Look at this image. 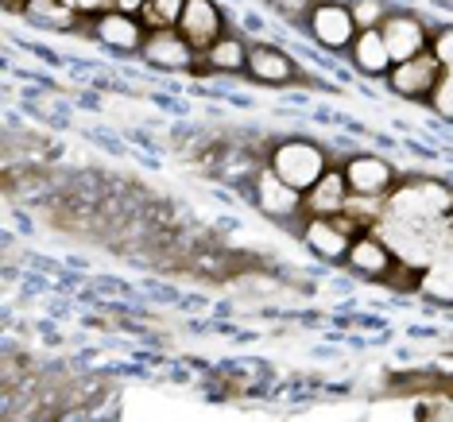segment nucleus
<instances>
[{
	"instance_id": "nucleus-16",
	"label": "nucleus",
	"mask_w": 453,
	"mask_h": 422,
	"mask_svg": "<svg viewBox=\"0 0 453 422\" xmlns=\"http://www.w3.org/2000/svg\"><path fill=\"white\" fill-rule=\"evenodd\" d=\"M249 43H244L241 35H221L218 43L205 50V66L218 70V74H244L249 70Z\"/></svg>"
},
{
	"instance_id": "nucleus-10",
	"label": "nucleus",
	"mask_w": 453,
	"mask_h": 422,
	"mask_svg": "<svg viewBox=\"0 0 453 422\" xmlns=\"http://www.w3.org/2000/svg\"><path fill=\"white\" fill-rule=\"evenodd\" d=\"M345 179H349V190L353 194H376V198H388L395 190V167L380 156H353L345 159Z\"/></svg>"
},
{
	"instance_id": "nucleus-13",
	"label": "nucleus",
	"mask_w": 453,
	"mask_h": 422,
	"mask_svg": "<svg viewBox=\"0 0 453 422\" xmlns=\"http://www.w3.org/2000/svg\"><path fill=\"white\" fill-rule=\"evenodd\" d=\"M349 58H353V66L360 70V74H368V78H388L391 66H395L380 27H365V32H357L353 47H349Z\"/></svg>"
},
{
	"instance_id": "nucleus-8",
	"label": "nucleus",
	"mask_w": 453,
	"mask_h": 422,
	"mask_svg": "<svg viewBox=\"0 0 453 422\" xmlns=\"http://www.w3.org/2000/svg\"><path fill=\"white\" fill-rule=\"evenodd\" d=\"M89 27H94V35L101 39V43L112 47V50H120V55H140L143 39H148L143 19L120 12V8H109V12L94 16V19H89Z\"/></svg>"
},
{
	"instance_id": "nucleus-1",
	"label": "nucleus",
	"mask_w": 453,
	"mask_h": 422,
	"mask_svg": "<svg viewBox=\"0 0 453 422\" xmlns=\"http://www.w3.org/2000/svg\"><path fill=\"white\" fill-rule=\"evenodd\" d=\"M264 163L280 174L283 182H291V187L303 190V194L329 171L326 151L318 148V143H311V140H280L272 151H267Z\"/></svg>"
},
{
	"instance_id": "nucleus-9",
	"label": "nucleus",
	"mask_w": 453,
	"mask_h": 422,
	"mask_svg": "<svg viewBox=\"0 0 453 422\" xmlns=\"http://www.w3.org/2000/svg\"><path fill=\"white\" fill-rule=\"evenodd\" d=\"M179 32L187 35V43L205 55L218 39L225 35V16L221 8L213 4V0H187V8H182V19H179Z\"/></svg>"
},
{
	"instance_id": "nucleus-3",
	"label": "nucleus",
	"mask_w": 453,
	"mask_h": 422,
	"mask_svg": "<svg viewBox=\"0 0 453 422\" xmlns=\"http://www.w3.org/2000/svg\"><path fill=\"white\" fill-rule=\"evenodd\" d=\"M252 198H256V205H260V213H267V218H275V221L306 218V194L295 190L291 182H283L267 163L256 171V179H252Z\"/></svg>"
},
{
	"instance_id": "nucleus-21",
	"label": "nucleus",
	"mask_w": 453,
	"mask_h": 422,
	"mask_svg": "<svg viewBox=\"0 0 453 422\" xmlns=\"http://www.w3.org/2000/svg\"><path fill=\"white\" fill-rule=\"evenodd\" d=\"M430 50L438 55V63L453 70V27H441V32H430Z\"/></svg>"
},
{
	"instance_id": "nucleus-17",
	"label": "nucleus",
	"mask_w": 453,
	"mask_h": 422,
	"mask_svg": "<svg viewBox=\"0 0 453 422\" xmlns=\"http://www.w3.org/2000/svg\"><path fill=\"white\" fill-rule=\"evenodd\" d=\"M182 8H187V0H148L140 8V19L148 32H156V27H179Z\"/></svg>"
},
{
	"instance_id": "nucleus-11",
	"label": "nucleus",
	"mask_w": 453,
	"mask_h": 422,
	"mask_svg": "<svg viewBox=\"0 0 453 422\" xmlns=\"http://www.w3.org/2000/svg\"><path fill=\"white\" fill-rule=\"evenodd\" d=\"M252 81L260 86H291L298 81V66L291 55H283L280 47H267V43H256L249 50V70H244Z\"/></svg>"
},
{
	"instance_id": "nucleus-4",
	"label": "nucleus",
	"mask_w": 453,
	"mask_h": 422,
	"mask_svg": "<svg viewBox=\"0 0 453 422\" xmlns=\"http://www.w3.org/2000/svg\"><path fill=\"white\" fill-rule=\"evenodd\" d=\"M441 74H446V66L438 63L434 50H422V55L407 58V63H395V66H391V74H388L384 81L391 86V94H399V97L430 101V94L438 89Z\"/></svg>"
},
{
	"instance_id": "nucleus-22",
	"label": "nucleus",
	"mask_w": 453,
	"mask_h": 422,
	"mask_svg": "<svg viewBox=\"0 0 453 422\" xmlns=\"http://www.w3.org/2000/svg\"><path fill=\"white\" fill-rule=\"evenodd\" d=\"M70 4H74L86 19H94V16H101V12H109V8L117 4V0H70Z\"/></svg>"
},
{
	"instance_id": "nucleus-12",
	"label": "nucleus",
	"mask_w": 453,
	"mask_h": 422,
	"mask_svg": "<svg viewBox=\"0 0 453 422\" xmlns=\"http://www.w3.org/2000/svg\"><path fill=\"white\" fill-rule=\"evenodd\" d=\"M349 179L342 167H329L322 179L314 182L311 190H306V218H334V213L345 210L349 202Z\"/></svg>"
},
{
	"instance_id": "nucleus-15",
	"label": "nucleus",
	"mask_w": 453,
	"mask_h": 422,
	"mask_svg": "<svg viewBox=\"0 0 453 422\" xmlns=\"http://www.w3.org/2000/svg\"><path fill=\"white\" fill-rule=\"evenodd\" d=\"M24 16L39 27H50V32H78L81 24H89L70 0H27Z\"/></svg>"
},
{
	"instance_id": "nucleus-19",
	"label": "nucleus",
	"mask_w": 453,
	"mask_h": 422,
	"mask_svg": "<svg viewBox=\"0 0 453 422\" xmlns=\"http://www.w3.org/2000/svg\"><path fill=\"white\" fill-rule=\"evenodd\" d=\"M267 4H272L280 16L291 19V24H306V16L314 12L318 0H267Z\"/></svg>"
},
{
	"instance_id": "nucleus-7",
	"label": "nucleus",
	"mask_w": 453,
	"mask_h": 422,
	"mask_svg": "<svg viewBox=\"0 0 453 422\" xmlns=\"http://www.w3.org/2000/svg\"><path fill=\"white\" fill-rule=\"evenodd\" d=\"M143 63L156 70H194L198 66V50L187 43V35L179 27H156L143 39Z\"/></svg>"
},
{
	"instance_id": "nucleus-5",
	"label": "nucleus",
	"mask_w": 453,
	"mask_h": 422,
	"mask_svg": "<svg viewBox=\"0 0 453 422\" xmlns=\"http://www.w3.org/2000/svg\"><path fill=\"white\" fill-rule=\"evenodd\" d=\"M380 32H384V43L391 50V63H407V58L430 50L426 19H418L415 12H407V8H391V16L380 24Z\"/></svg>"
},
{
	"instance_id": "nucleus-14",
	"label": "nucleus",
	"mask_w": 453,
	"mask_h": 422,
	"mask_svg": "<svg viewBox=\"0 0 453 422\" xmlns=\"http://www.w3.org/2000/svg\"><path fill=\"white\" fill-rule=\"evenodd\" d=\"M303 241H306V249H311L314 256H322V260H345L353 236H349L334 218H306Z\"/></svg>"
},
{
	"instance_id": "nucleus-23",
	"label": "nucleus",
	"mask_w": 453,
	"mask_h": 422,
	"mask_svg": "<svg viewBox=\"0 0 453 422\" xmlns=\"http://www.w3.org/2000/svg\"><path fill=\"white\" fill-rule=\"evenodd\" d=\"M148 4V0H117L112 8H120V12H128V16H140V8Z\"/></svg>"
},
{
	"instance_id": "nucleus-2",
	"label": "nucleus",
	"mask_w": 453,
	"mask_h": 422,
	"mask_svg": "<svg viewBox=\"0 0 453 422\" xmlns=\"http://www.w3.org/2000/svg\"><path fill=\"white\" fill-rule=\"evenodd\" d=\"M303 27L311 32V39H314L318 47L337 50V55L353 47V39H357V32H360L345 0H318L314 12L306 16Z\"/></svg>"
},
{
	"instance_id": "nucleus-24",
	"label": "nucleus",
	"mask_w": 453,
	"mask_h": 422,
	"mask_svg": "<svg viewBox=\"0 0 453 422\" xmlns=\"http://www.w3.org/2000/svg\"><path fill=\"white\" fill-rule=\"evenodd\" d=\"M0 4H4V12H24L27 0H0Z\"/></svg>"
},
{
	"instance_id": "nucleus-20",
	"label": "nucleus",
	"mask_w": 453,
	"mask_h": 422,
	"mask_svg": "<svg viewBox=\"0 0 453 422\" xmlns=\"http://www.w3.org/2000/svg\"><path fill=\"white\" fill-rule=\"evenodd\" d=\"M430 105H434V109H438L446 120H453V70H446V74H441L438 89H434V94H430Z\"/></svg>"
},
{
	"instance_id": "nucleus-18",
	"label": "nucleus",
	"mask_w": 453,
	"mask_h": 422,
	"mask_svg": "<svg viewBox=\"0 0 453 422\" xmlns=\"http://www.w3.org/2000/svg\"><path fill=\"white\" fill-rule=\"evenodd\" d=\"M345 4H349V12H353L360 32H365V27H380V24H384V19L391 16V4H388V0H345Z\"/></svg>"
},
{
	"instance_id": "nucleus-6",
	"label": "nucleus",
	"mask_w": 453,
	"mask_h": 422,
	"mask_svg": "<svg viewBox=\"0 0 453 422\" xmlns=\"http://www.w3.org/2000/svg\"><path fill=\"white\" fill-rule=\"evenodd\" d=\"M342 264L349 272L365 275V280H388V275L395 272V252H391V244L376 229H365V233L353 236V244H349Z\"/></svg>"
}]
</instances>
